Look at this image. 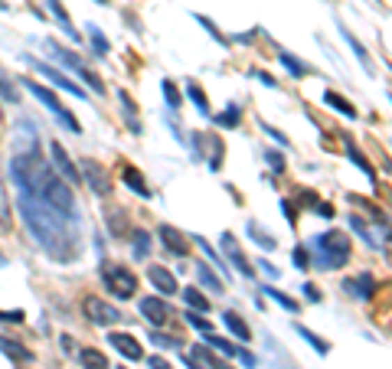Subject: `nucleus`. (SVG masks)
<instances>
[{
  "mask_svg": "<svg viewBox=\"0 0 392 369\" xmlns=\"http://www.w3.org/2000/svg\"><path fill=\"white\" fill-rule=\"evenodd\" d=\"M10 174H13V183H17V193H26L33 199L46 203V206H53L65 219H79L75 196L69 190V183L42 161L40 154H17L10 163Z\"/></svg>",
  "mask_w": 392,
  "mask_h": 369,
  "instance_id": "nucleus-1",
  "label": "nucleus"
},
{
  "mask_svg": "<svg viewBox=\"0 0 392 369\" xmlns=\"http://www.w3.org/2000/svg\"><path fill=\"white\" fill-rule=\"evenodd\" d=\"M102 281H105V288L115 294L118 301H127V297H134V291H138V278L127 272L125 265H118V261L102 265Z\"/></svg>",
  "mask_w": 392,
  "mask_h": 369,
  "instance_id": "nucleus-2",
  "label": "nucleus"
},
{
  "mask_svg": "<svg viewBox=\"0 0 392 369\" xmlns=\"http://www.w3.org/2000/svg\"><path fill=\"white\" fill-rule=\"evenodd\" d=\"M317 249H320V265L324 268H343L347 259H350V239L343 232H327L317 239Z\"/></svg>",
  "mask_w": 392,
  "mask_h": 369,
  "instance_id": "nucleus-3",
  "label": "nucleus"
},
{
  "mask_svg": "<svg viewBox=\"0 0 392 369\" xmlns=\"http://www.w3.org/2000/svg\"><path fill=\"white\" fill-rule=\"evenodd\" d=\"M26 88H30L33 95L40 98L42 105H46V108L53 111L56 118L63 121V124H65V128H69V131H72V134H82V124H79V121H75L72 115H69V111H65L63 105H59V98H56L53 92H49V88H46V85H40V82H33V79H26Z\"/></svg>",
  "mask_w": 392,
  "mask_h": 369,
  "instance_id": "nucleus-4",
  "label": "nucleus"
},
{
  "mask_svg": "<svg viewBox=\"0 0 392 369\" xmlns=\"http://www.w3.org/2000/svg\"><path fill=\"white\" fill-rule=\"evenodd\" d=\"M85 317L92 320V324H102V327H111L118 320V307L105 304L102 297H85Z\"/></svg>",
  "mask_w": 392,
  "mask_h": 369,
  "instance_id": "nucleus-5",
  "label": "nucleus"
},
{
  "mask_svg": "<svg viewBox=\"0 0 392 369\" xmlns=\"http://www.w3.org/2000/svg\"><path fill=\"white\" fill-rule=\"evenodd\" d=\"M138 307H141V314H144V320L154 327H164L170 320V314H173V307H170L164 297H144Z\"/></svg>",
  "mask_w": 392,
  "mask_h": 369,
  "instance_id": "nucleus-6",
  "label": "nucleus"
},
{
  "mask_svg": "<svg viewBox=\"0 0 392 369\" xmlns=\"http://www.w3.org/2000/svg\"><path fill=\"white\" fill-rule=\"evenodd\" d=\"M190 363H193V369H233L223 356H216L210 347H193L190 350Z\"/></svg>",
  "mask_w": 392,
  "mask_h": 369,
  "instance_id": "nucleus-7",
  "label": "nucleus"
},
{
  "mask_svg": "<svg viewBox=\"0 0 392 369\" xmlns=\"http://www.w3.org/2000/svg\"><path fill=\"white\" fill-rule=\"evenodd\" d=\"M219 249H223L226 255H229V261H233V265H235V268H239V272H242V274H249V278H252V265L245 261V255H242V249H239V242H235V236H229V232H223V239H219Z\"/></svg>",
  "mask_w": 392,
  "mask_h": 369,
  "instance_id": "nucleus-8",
  "label": "nucleus"
},
{
  "mask_svg": "<svg viewBox=\"0 0 392 369\" xmlns=\"http://www.w3.org/2000/svg\"><path fill=\"white\" fill-rule=\"evenodd\" d=\"M108 340H111V347H115L125 359H144V347H141L131 334H111Z\"/></svg>",
  "mask_w": 392,
  "mask_h": 369,
  "instance_id": "nucleus-9",
  "label": "nucleus"
},
{
  "mask_svg": "<svg viewBox=\"0 0 392 369\" xmlns=\"http://www.w3.org/2000/svg\"><path fill=\"white\" fill-rule=\"evenodd\" d=\"M160 239H164V245H167L173 255H180V259H187V255H190V242L183 239L173 226H160Z\"/></svg>",
  "mask_w": 392,
  "mask_h": 369,
  "instance_id": "nucleus-10",
  "label": "nucleus"
},
{
  "mask_svg": "<svg viewBox=\"0 0 392 369\" xmlns=\"http://www.w3.org/2000/svg\"><path fill=\"white\" fill-rule=\"evenodd\" d=\"M148 278H150V284H154L160 294H173V291H177V278H173L167 268H160V265L148 268Z\"/></svg>",
  "mask_w": 392,
  "mask_h": 369,
  "instance_id": "nucleus-11",
  "label": "nucleus"
},
{
  "mask_svg": "<svg viewBox=\"0 0 392 369\" xmlns=\"http://www.w3.org/2000/svg\"><path fill=\"white\" fill-rule=\"evenodd\" d=\"M82 170L88 174V186H95V193L105 196L108 190H111V183H108V177H105V170H102V163L85 161V163H82Z\"/></svg>",
  "mask_w": 392,
  "mask_h": 369,
  "instance_id": "nucleus-12",
  "label": "nucleus"
},
{
  "mask_svg": "<svg viewBox=\"0 0 392 369\" xmlns=\"http://www.w3.org/2000/svg\"><path fill=\"white\" fill-rule=\"evenodd\" d=\"M40 76H46V79H53V85H59V88H65L69 95H75V98H85V92L75 82H69V79L63 76V72H56L53 65H46V63H40Z\"/></svg>",
  "mask_w": 392,
  "mask_h": 369,
  "instance_id": "nucleus-13",
  "label": "nucleus"
},
{
  "mask_svg": "<svg viewBox=\"0 0 392 369\" xmlns=\"http://www.w3.org/2000/svg\"><path fill=\"white\" fill-rule=\"evenodd\" d=\"M53 161H56V167L63 170V177L69 180V183H79V170L72 167V161H69V154H65V147L59 141L53 144Z\"/></svg>",
  "mask_w": 392,
  "mask_h": 369,
  "instance_id": "nucleus-14",
  "label": "nucleus"
},
{
  "mask_svg": "<svg viewBox=\"0 0 392 369\" xmlns=\"http://www.w3.org/2000/svg\"><path fill=\"white\" fill-rule=\"evenodd\" d=\"M0 350H3V353H7V356H10V359H17V363H33V350L20 347L17 340L3 337V334H0Z\"/></svg>",
  "mask_w": 392,
  "mask_h": 369,
  "instance_id": "nucleus-15",
  "label": "nucleus"
},
{
  "mask_svg": "<svg viewBox=\"0 0 392 369\" xmlns=\"http://www.w3.org/2000/svg\"><path fill=\"white\" fill-rule=\"evenodd\" d=\"M223 324L229 327V330H233L239 340H252V330H249V324H245V320L235 314V311H226V314H223Z\"/></svg>",
  "mask_w": 392,
  "mask_h": 369,
  "instance_id": "nucleus-16",
  "label": "nucleus"
},
{
  "mask_svg": "<svg viewBox=\"0 0 392 369\" xmlns=\"http://www.w3.org/2000/svg\"><path fill=\"white\" fill-rule=\"evenodd\" d=\"M79 359H82V366L85 369H108V359L102 356V350H82V353H79Z\"/></svg>",
  "mask_w": 392,
  "mask_h": 369,
  "instance_id": "nucleus-17",
  "label": "nucleus"
},
{
  "mask_svg": "<svg viewBox=\"0 0 392 369\" xmlns=\"http://www.w3.org/2000/svg\"><path fill=\"white\" fill-rule=\"evenodd\" d=\"M196 278H200V281L206 284L210 291H226L223 281H219V278H216V274H212L210 268H206V261H196Z\"/></svg>",
  "mask_w": 392,
  "mask_h": 369,
  "instance_id": "nucleus-18",
  "label": "nucleus"
},
{
  "mask_svg": "<svg viewBox=\"0 0 392 369\" xmlns=\"http://www.w3.org/2000/svg\"><path fill=\"white\" fill-rule=\"evenodd\" d=\"M324 101H327V105H334L340 115H347V118H356V108H353V105H350V101H347L343 95H337V92H327V95H324Z\"/></svg>",
  "mask_w": 392,
  "mask_h": 369,
  "instance_id": "nucleus-19",
  "label": "nucleus"
},
{
  "mask_svg": "<svg viewBox=\"0 0 392 369\" xmlns=\"http://www.w3.org/2000/svg\"><path fill=\"white\" fill-rule=\"evenodd\" d=\"M125 180H127V186H131V190H134L138 196H150L148 183H144V177H141L134 167H125Z\"/></svg>",
  "mask_w": 392,
  "mask_h": 369,
  "instance_id": "nucleus-20",
  "label": "nucleus"
},
{
  "mask_svg": "<svg viewBox=\"0 0 392 369\" xmlns=\"http://www.w3.org/2000/svg\"><path fill=\"white\" fill-rule=\"evenodd\" d=\"M46 7H49V10H53L56 17H59V23L65 26V33H69V36L75 40V30H72V23H69V13L63 10V3H59V0H46Z\"/></svg>",
  "mask_w": 392,
  "mask_h": 369,
  "instance_id": "nucleus-21",
  "label": "nucleus"
},
{
  "mask_svg": "<svg viewBox=\"0 0 392 369\" xmlns=\"http://www.w3.org/2000/svg\"><path fill=\"white\" fill-rule=\"evenodd\" d=\"M347 288H350V291H356L360 297H370V294H373V278H370V274H360L356 281H347Z\"/></svg>",
  "mask_w": 392,
  "mask_h": 369,
  "instance_id": "nucleus-22",
  "label": "nucleus"
},
{
  "mask_svg": "<svg viewBox=\"0 0 392 369\" xmlns=\"http://www.w3.org/2000/svg\"><path fill=\"white\" fill-rule=\"evenodd\" d=\"M183 297H187V304L196 307V311H210V301H206L196 288H187V291H183Z\"/></svg>",
  "mask_w": 392,
  "mask_h": 369,
  "instance_id": "nucleus-23",
  "label": "nucleus"
},
{
  "mask_svg": "<svg viewBox=\"0 0 392 369\" xmlns=\"http://www.w3.org/2000/svg\"><path fill=\"white\" fill-rule=\"evenodd\" d=\"M295 330H297V334H301V337H304V340H308V343H311V347H314V350H317V353H327V343H324V340H320L317 334H311L308 327H301V324H297Z\"/></svg>",
  "mask_w": 392,
  "mask_h": 369,
  "instance_id": "nucleus-24",
  "label": "nucleus"
},
{
  "mask_svg": "<svg viewBox=\"0 0 392 369\" xmlns=\"http://www.w3.org/2000/svg\"><path fill=\"white\" fill-rule=\"evenodd\" d=\"M206 340H210V347H212V350H223V356H239V353H242V350H235L233 343H226L223 337H212V334H210Z\"/></svg>",
  "mask_w": 392,
  "mask_h": 369,
  "instance_id": "nucleus-25",
  "label": "nucleus"
},
{
  "mask_svg": "<svg viewBox=\"0 0 392 369\" xmlns=\"http://www.w3.org/2000/svg\"><path fill=\"white\" fill-rule=\"evenodd\" d=\"M265 294L272 297V301H278L281 307H288V311H297V301H295V297H288V294L275 291V288H265Z\"/></svg>",
  "mask_w": 392,
  "mask_h": 369,
  "instance_id": "nucleus-26",
  "label": "nucleus"
},
{
  "mask_svg": "<svg viewBox=\"0 0 392 369\" xmlns=\"http://www.w3.org/2000/svg\"><path fill=\"white\" fill-rule=\"evenodd\" d=\"M0 95L7 98V101H17V85L7 79V72H3V69H0Z\"/></svg>",
  "mask_w": 392,
  "mask_h": 369,
  "instance_id": "nucleus-27",
  "label": "nucleus"
},
{
  "mask_svg": "<svg viewBox=\"0 0 392 369\" xmlns=\"http://www.w3.org/2000/svg\"><path fill=\"white\" fill-rule=\"evenodd\" d=\"M278 59H281V63H285L288 69L295 72V76H308V65H304V63H297V59H291V56H288V53H281V56H278Z\"/></svg>",
  "mask_w": 392,
  "mask_h": 369,
  "instance_id": "nucleus-28",
  "label": "nucleus"
},
{
  "mask_svg": "<svg viewBox=\"0 0 392 369\" xmlns=\"http://www.w3.org/2000/svg\"><path fill=\"white\" fill-rule=\"evenodd\" d=\"M88 40H92V43H95L98 56H108V40H105V36H102V33L95 30V26H92V30H88Z\"/></svg>",
  "mask_w": 392,
  "mask_h": 369,
  "instance_id": "nucleus-29",
  "label": "nucleus"
},
{
  "mask_svg": "<svg viewBox=\"0 0 392 369\" xmlns=\"http://www.w3.org/2000/svg\"><path fill=\"white\" fill-rule=\"evenodd\" d=\"M187 92H190V98L196 101V108H200V111H210V105H206V95H203V88L196 85V82H193V85L187 88Z\"/></svg>",
  "mask_w": 392,
  "mask_h": 369,
  "instance_id": "nucleus-30",
  "label": "nucleus"
},
{
  "mask_svg": "<svg viewBox=\"0 0 392 369\" xmlns=\"http://www.w3.org/2000/svg\"><path fill=\"white\" fill-rule=\"evenodd\" d=\"M343 36H347V40H350V46H353V53L360 56V63H363V65H366V69H373V63H370V56L363 53V46H360V43H356V40H353V36H350V33H347V30H343Z\"/></svg>",
  "mask_w": 392,
  "mask_h": 369,
  "instance_id": "nucleus-31",
  "label": "nucleus"
},
{
  "mask_svg": "<svg viewBox=\"0 0 392 369\" xmlns=\"http://www.w3.org/2000/svg\"><path fill=\"white\" fill-rule=\"evenodd\" d=\"M148 249H150L148 232H138V239H134V255H148Z\"/></svg>",
  "mask_w": 392,
  "mask_h": 369,
  "instance_id": "nucleus-32",
  "label": "nucleus"
},
{
  "mask_svg": "<svg viewBox=\"0 0 392 369\" xmlns=\"http://www.w3.org/2000/svg\"><path fill=\"white\" fill-rule=\"evenodd\" d=\"M150 340H154V347H160V350H173V347H177V340H173V337H164V334H150Z\"/></svg>",
  "mask_w": 392,
  "mask_h": 369,
  "instance_id": "nucleus-33",
  "label": "nucleus"
},
{
  "mask_svg": "<svg viewBox=\"0 0 392 369\" xmlns=\"http://www.w3.org/2000/svg\"><path fill=\"white\" fill-rule=\"evenodd\" d=\"M164 95H167V101L173 105V108H180V92L170 85V82H164Z\"/></svg>",
  "mask_w": 392,
  "mask_h": 369,
  "instance_id": "nucleus-34",
  "label": "nucleus"
},
{
  "mask_svg": "<svg viewBox=\"0 0 392 369\" xmlns=\"http://www.w3.org/2000/svg\"><path fill=\"white\" fill-rule=\"evenodd\" d=\"M187 324L196 327V330H210V320H206V317H196V314H187Z\"/></svg>",
  "mask_w": 392,
  "mask_h": 369,
  "instance_id": "nucleus-35",
  "label": "nucleus"
},
{
  "mask_svg": "<svg viewBox=\"0 0 392 369\" xmlns=\"http://www.w3.org/2000/svg\"><path fill=\"white\" fill-rule=\"evenodd\" d=\"M235 121H239V108H229L226 115H219V124H229V128H233Z\"/></svg>",
  "mask_w": 392,
  "mask_h": 369,
  "instance_id": "nucleus-36",
  "label": "nucleus"
},
{
  "mask_svg": "<svg viewBox=\"0 0 392 369\" xmlns=\"http://www.w3.org/2000/svg\"><path fill=\"white\" fill-rule=\"evenodd\" d=\"M295 265H297V268H308V265H311V261H308V252L301 249V245L295 249Z\"/></svg>",
  "mask_w": 392,
  "mask_h": 369,
  "instance_id": "nucleus-37",
  "label": "nucleus"
},
{
  "mask_svg": "<svg viewBox=\"0 0 392 369\" xmlns=\"http://www.w3.org/2000/svg\"><path fill=\"white\" fill-rule=\"evenodd\" d=\"M0 320H7V324H20L23 314H20V311H13V314H10V311H0Z\"/></svg>",
  "mask_w": 392,
  "mask_h": 369,
  "instance_id": "nucleus-38",
  "label": "nucleus"
},
{
  "mask_svg": "<svg viewBox=\"0 0 392 369\" xmlns=\"http://www.w3.org/2000/svg\"><path fill=\"white\" fill-rule=\"evenodd\" d=\"M150 369H173L164 356H150Z\"/></svg>",
  "mask_w": 392,
  "mask_h": 369,
  "instance_id": "nucleus-39",
  "label": "nucleus"
},
{
  "mask_svg": "<svg viewBox=\"0 0 392 369\" xmlns=\"http://www.w3.org/2000/svg\"><path fill=\"white\" fill-rule=\"evenodd\" d=\"M98 3H108V0H98Z\"/></svg>",
  "mask_w": 392,
  "mask_h": 369,
  "instance_id": "nucleus-40",
  "label": "nucleus"
},
{
  "mask_svg": "<svg viewBox=\"0 0 392 369\" xmlns=\"http://www.w3.org/2000/svg\"><path fill=\"white\" fill-rule=\"evenodd\" d=\"M0 261H3V255H0Z\"/></svg>",
  "mask_w": 392,
  "mask_h": 369,
  "instance_id": "nucleus-41",
  "label": "nucleus"
},
{
  "mask_svg": "<svg viewBox=\"0 0 392 369\" xmlns=\"http://www.w3.org/2000/svg\"><path fill=\"white\" fill-rule=\"evenodd\" d=\"M118 369H125V366H118Z\"/></svg>",
  "mask_w": 392,
  "mask_h": 369,
  "instance_id": "nucleus-42",
  "label": "nucleus"
}]
</instances>
